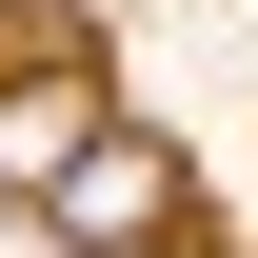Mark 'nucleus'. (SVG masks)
<instances>
[{
	"instance_id": "7ed1b4c3",
	"label": "nucleus",
	"mask_w": 258,
	"mask_h": 258,
	"mask_svg": "<svg viewBox=\"0 0 258 258\" xmlns=\"http://www.w3.org/2000/svg\"><path fill=\"white\" fill-rule=\"evenodd\" d=\"M0 258H60V219H0Z\"/></svg>"
},
{
	"instance_id": "f257e3e1",
	"label": "nucleus",
	"mask_w": 258,
	"mask_h": 258,
	"mask_svg": "<svg viewBox=\"0 0 258 258\" xmlns=\"http://www.w3.org/2000/svg\"><path fill=\"white\" fill-rule=\"evenodd\" d=\"M40 219H60V258H139V238L179 219V159H159V139H119V119H99L80 159L40 179Z\"/></svg>"
},
{
	"instance_id": "f03ea898",
	"label": "nucleus",
	"mask_w": 258,
	"mask_h": 258,
	"mask_svg": "<svg viewBox=\"0 0 258 258\" xmlns=\"http://www.w3.org/2000/svg\"><path fill=\"white\" fill-rule=\"evenodd\" d=\"M80 139H99V60H20L0 80V199H40Z\"/></svg>"
}]
</instances>
